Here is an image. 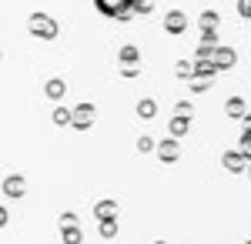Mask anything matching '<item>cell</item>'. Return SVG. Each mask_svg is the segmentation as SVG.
<instances>
[{
	"label": "cell",
	"instance_id": "6da1fadb",
	"mask_svg": "<svg viewBox=\"0 0 251 244\" xmlns=\"http://www.w3.org/2000/svg\"><path fill=\"white\" fill-rule=\"evenodd\" d=\"M94 7L104 14V17H131V10H134V0H94Z\"/></svg>",
	"mask_w": 251,
	"mask_h": 244
},
{
	"label": "cell",
	"instance_id": "7a4b0ae2",
	"mask_svg": "<svg viewBox=\"0 0 251 244\" xmlns=\"http://www.w3.org/2000/svg\"><path fill=\"white\" fill-rule=\"evenodd\" d=\"M241 10H245V14H251V0H245V3H241Z\"/></svg>",
	"mask_w": 251,
	"mask_h": 244
}]
</instances>
